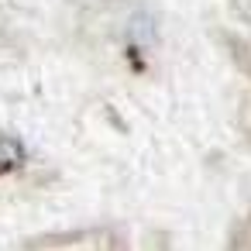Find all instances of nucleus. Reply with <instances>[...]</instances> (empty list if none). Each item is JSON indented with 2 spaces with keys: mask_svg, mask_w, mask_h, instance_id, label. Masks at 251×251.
Wrapping results in <instances>:
<instances>
[{
  "mask_svg": "<svg viewBox=\"0 0 251 251\" xmlns=\"http://www.w3.org/2000/svg\"><path fill=\"white\" fill-rule=\"evenodd\" d=\"M25 162H28V148L18 138H0V176L25 169Z\"/></svg>",
  "mask_w": 251,
  "mask_h": 251,
  "instance_id": "nucleus-1",
  "label": "nucleus"
},
{
  "mask_svg": "<svg viewBox=\"0 0 251 251\" xmlns=\"http://www.w3.org/2000/svg\"><path fill=\"white\" fill-rule=\"evenodd\" d=\"M227 4H230L234 18H237L241 25H248V28H251V0H227Z\"/></svg>",
  "mask_w": 251,
  "mask_h": 251,
  "instance_id": "nucleus-2",
  "label": "nucleus"
}]
</instances>
